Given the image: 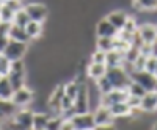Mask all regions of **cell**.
Here are the masks:
<instances>
[{"instance_id": "1", "label": "cell", "mask_w": 157, "mask_h": 130, "mask_svg": "<svg viewBox=\"0 0 157 130\" xmlns=\"http://www.w3.org/2000/svg\"><path fill=\"white\" fill-rule=\"evenodd\" d=\"M33 110L30 108H22L16 110V113L8 118L6 121V128L8 130H32V122H33Z\"/></svg>"}, {"instance_id": "2", "label": "cell", "mask_w": 157, "mask_h": 130, "mask_svg": "<svg viewBox=\"0 0 157 130\" xmlns=\"http://www.w3.org/2000/svg\"><path fill=\"white\" fill-rule=\"evenodd\" d=\"M6 77H8V80H10L13 89H17V88L25 86V79H27V68H25L24 60L11 61V66H10V71H8Z\"/></svg>"}, {"instance_id": "3", "label": "cell", "mask_w": 157, "mask_h": 130, "mask_svg": "<svg viewBox=\"0 0 157 130\" xmlns=\"http://www.w3.org/2000/svg\"><path fill=\"white\" fill-rule=\"evenodd\" d=\"M105 77L109 79V82L112 83L113 88L124 89V88H127V85L130 83V75H129V72H127L123 66L107 68Z\"/></svg>"}, {"instance_id": "4", "label": "cell", "mask_w": 157, "mask_h": 130, "mask_svg": "<svg viewBox=\"0 0 157 130\" xmlns=\"http://www.w3.org/2000/svg\"><path fill=\"white\" fill-rule=\"evenodd\" d=\"M130 75V80L138 83L140 86L145 88V91H157V77L148 71H132L129 74Z\"/></svg>"}, {"instance_id": "5", "label": "cell", "mask_w": 157, "mask_h": 130, "mask_svg": "<svg viewBox=\"0 0 157 130\" xmlns=\"http://www.w3.org/2000/svg\"><path fill=\"white\" fill-rule=\"evenodd\" d=\"M27 50H29V44L27 43H21V41L10 39V43L6 44V47L3 49L2 54L10 61H19V60H24L25 54H27Z\"/></svg>"}, {"instance_id": "6", "label": "cell", "mask_w": 157, "mask_h": 130, "mask_svg": "<svg viewBox=\"0 0 157 130\" xmlns=\"http://www.w3.org/2000/svg\"><path fill=\"white\" fill-rule=\"evenodd\" d=\"M33 97H35L33 91L29 89L27 86H22V88H17V89L13 91V96H11L10 100L14 103L17 108H25L33 102Z\"/></svg>"}, {"instance_id": "7", "label": "cell", "mask_w": 157, "mask_h": 130, "mask_svg": "<svg viewBox=\"0 0 157 130\" xmlns=\"http://www.w3.org/2000/svg\"><path fill=\"white\" fill-rule=\"evenodd\" d=\"M129 97V93L127 89H120V88H113L112 91L105 94H101V100H99V105H104V107H110L113 103H118V102H126Z\"/></svg>"}, {"instance_id": "8", "label": "cell", "mask_w": 157, "mask_h": 130, "mask_svg": "<svg viewBox=\"0 0 157 130\" xmlns=\"http://www.w3.org/2000/svg\"><path fill=\"white\" fill-rule=\"evenodd\" d=\"M64 96V86L63 85H57L54 88V91L50 93L49 99H47V108H49V114H61V100Z\"/></svg>"}, {"instance_id": "9", "label": "cell", "mask_w": 157, "mask_h": 130, "mask_svg": "<svg viewBox=\"0 0 157 130\" xmlns=\"http://www.w3.org/2000/svg\"><path fill=\"white\" fill-rule=\"evenodd\" d=\"M24 9L25 13L29 14L30 20H36V22H44L49 16V8L44 5V3H38V2H33V3H27L24 5Z\"/></svg>"}, {"instance_id": "10", "label": "cell", "mask_w": 157, "mask_h": 130, "mask_svg": "<svg viewBox=\"0 0 157 130\" xmlns=\"http://www.w3.org/2000/svg\"><path fill=\"white\" fill-rule=\"evenodd\" d=\"M75 127V130H93L96 122H94V116L91 111L86 113H75L69 118Z\"/></svg>"}, {"instance_id": "11", "label": "cell", "mask_w": 157, "mask_h": 130, "mask_svg": "<svg viewBox=\"0 0 157 130\" xmlns=\"http://www.w3.org/2000/svg\"><path fill=\"white\" fill-rule=\"evenodd\" d=\"M138 36L141 38L143 44H152L155 39H157V27L154 24H141L138 25Z\"/></svg>"}, {"instance_id": "12", "label": "cell", "mask_w": 157, "mask_h": 130, "mask_svg": "<svg viewBox=\"0 0 157 130\" xmlns=\"http://www.w3.org/2000/svg\"><path fill=\"white\" fill-rule=\"evenodd\" d=\"M116 35H118V30L105 17H102L96 24V38H115Z\"/></svg>"}, {"instance_id": "13", "label": "cell", "mask_w": 157, "mask_h": 130, "mask_svg": "<svg viewBox=\"0 0 157 130\" xmlns=\"http://www.w3.org/2000/svg\"><path fill=\"white\" fill-rule=\"evenodd\" d=\"M94 116V122L96 125H102V124H113L115 118L110 111L109 107H104V105H98V108L93 111Z\"/></svg>"}, {"instance_id": "14", "label": "cell", "mask_w": 157, "mask_h": 130, "mask_svg": "<svg viewBox=\"0 0 157 130\" xmlns=\"http://www.w3.org/2000/svg\"><path fill=\"white\" fill-rule=\"evenodd\" d=\"M140 108L143 110V113H152L157 110V91H148L141 97Z\"/></svg>"}, {"instance_id": "15", "label": "cell", "mask_w": 157, "mask_h": 130, "mask_svg": "<svg viewBox=\"0 0 157 130\" xmlns=\"http://www.w3.org/2000/svg\"><path fill=\"white\" fill-rule=\"evenodd\" d=\"M127 17H129V14L127 13H124V11H121V9H116V11H112V13H109V14L105 16V19L113 25V27L120 32L124 25H126V22H127Z\"/></svg>"}, {"instance_id": "16", "label": "cell", "mask_w": 157, "mask_h": 130, "mask_svg": "<svg viewBox=\"0 0 157 130\" xmlns=\"http://www.w3.org/2000/svg\"><path fill=\"white\" fill-rule=\"evenodd\" d=\"M107 72V64H102V63H88V66H86V75L90 77L93 82L102 79L104 75H105Z\"/></svg>"}, {"instance_id": "17", "label": "cell", "mask_w": 157, "mask_h": 130, "mask_svg": "<svg viewBox=\"0 0 157 130\" xmlns=\"http://www.w3.org/2000/svg\"><path fill=\"white\" fill-rule=\"evenodd\" d=\"M25 33L29 35V38H30V41H35V39H38V38H41V35H43V30H44V25H43V22H36V20H30L27 25H25Z\"/></svg>"}, {"instance_id": "18", "label": "cell", "mask_w": 157, "mask_h": 130, "mask_svg": "<svg viewBox=\"0 0 157 130\" xmlns=\"http://www.w3.org/2000/svg\"><path fill=\"white\" fill-rule=\"evenodd\" d=\"M113 118H130V111H132V108H130L127 105V102H118V103H113V105L109 107Z\"/></svg>"}, {"instance_id": "19", "label": "cell", "mask_w": 157, "mask_h": 130, "mask_svg": "<svg viewBox=\"0 0 157 130\" xmlns=\"http://www.w3.org/2000/svg\"><path fill=\"white\" fill-rule=\"evenodd\" d=\"M16 110H17V107L11 100L0 99V121H6L8 118H11L16 113Z\"/></svg>"}, {"instance_id": "20", "label": "cell", "mask_w": 157, "mask_h": 130, "mask_svg": "<svg viewBox=\"0 0 157 130\" xmlns=\"http://www.w3.org/2000/svg\"><path fill=\"white\" fill-rule=\"evenodd\" d=\"M10 39H14V41H21V43H30V38L29 35L25 33V28L24 27H19V25H14V24H11V27H10Z\"/></svg>"}, {"instance_id": "21", "label": "cell", "mask_w": 157, "mask_h": 130, "mask_svg": "<svg viewBox=\"0 0 157 130\" xmlns=\"http://www.w3.org/2000/svg\"><path fill=\"white\" fill-rule=\"evenodd\" d=\"M105 64H107V68L123 66V64H124V54H121V52H118V50H110V52H107Z\"/></svg>"}, {"instance_id": "22", "label": "cell", "mask_w": 157, "mask_h": 130, "mask_svg": "<svg viewBox=\"0 0 157 130\" xmlns=\"http://www.w3.org/2000/svg\"><path fill=\"white\" fill-rule=\"evenodd\" d=\"M50 118L49 113H41L35 111L33 113V122H32V130H46L47 121Z\"/></svg>"}, {"instance_id": "23", "label": "cell", "mask_w": 157, "mask_h": 130, "mask_svg": "<svg viewBox=\"0 0 157 130\" xmlns=\"http://www.w3.org/2000/svg\"><path fill=\"white\" fill-rule=\"evenodd\" d=\"M137 11H157V0H132Z\"/></svg>"}, {"instance_id": "24", "label": "cell", "mask_w": 157, "mask_h": 130, "mask_svg": "<svg viewBox=\"0 0 157 130\" xmlns=\"http://www.w3.org/2000/svg\"><path fill=\"white\" fill-rule=\"evenodd\" d=\"M13 91H14V89H13V86H11V83L8 80V77L2 75V77H0V99L10 100L11 96H13Z\"/></svg>"}, {"instance_id": "25", "label": "cell", "mask_w": 157, "mask_h": 130, "mask_svg": "<svg viewBox=\"0 0 157 130\" xmlns=\"http://www.w3.org/2000/svg\"><path fill=\"white\" fill-rule=\"evenodd\" d=\"M10 27H11V22H2L0 20V52H3V49L10 43V36H8Z\"/></svg>"}, {"instance_id": "26", "label": "cell", "mask_w": 157, "mask_h": 130, "mask_svg": "<svg viewBox=\"0 0 157 130\" xmlns=\"http://www.w3.org/2000/svg\"><path fill=\"white\" fill-rule=\"evenodd\" d=\"M63 86H64V94H66L68 97H71V99L74 100L75 96H77V93H78L80 83L75 82V80L72 79V80H69V82H66V83H63Z\"/></svg>"}, {"instance_id": "27", "label": "cell", "mask_w": 157, "mask_h": 130, "mask_svg": "<svg viewBox=\"0 0 157 130\" xmlns=\"http://www.w3.org/2000/svg\"><path fill=\"white\" fill-rule=\"evenodd\" d=\"M30 22V17H29V14L25 13V9L24 8H21V9H17L16 13H14V19H13V24L14 25H19V27H25Z\"/></svg>"}, {"instance_id": "28", "label": "cell", "mask_w": 157, "mask_h": 130, "mask_svg": "<svg viewBox=\"0 0 157 130\" xmlns=\"http://www.w3.org/2000/svg\"><path fill=\"white\" fill-rule=\"evenodd\" d=\"M63 121H64V118L61 114H50L47 125H46V130H60Z\"/></svg>"}, {"instance_id": "29", "label": "cell", "mask_w": 157, "mask_h": 130, "mask_svg": "<svg viewBox=\"0 0 157 130\" xmlns=\"http://www.w3.org/2000/svg\"><path fill=\"white\" fill-rule=\"evenodd\" d=\"M96 49L105 52V54L113 50V38H98L96 39Z\"/></svg>"}, {"instance_id": "30", "label": "cell", "mask_w": 157, "mask_h": 130, "mask_svg": "<svg viewBox=\"0 0 157 130\" xmlns=\"http://www.w3.org/2000/svg\"><path fill=\"white\" fill-rule=\"evenodd\" d=\"M127 93L130 94V96H137V97H143L146 94V91H145V88L143 86H140L138 83H135V82H132L130 80V83L127 85Z\"/></svg>"}, {"instance_id": "31", "label": "cell", "mask_w": 157, "mask_h": 130, "mask_svg": "<svg viewBox=\"0 0 157 130\" xmlns=\"http://www.w3.org/2000/svg\"><path fill=\"white\" fill-rule=\"evenodd\" d=\"M96 86H98V89H99V93H101V94H105V93H109V91L113 89L112 83L109 82V79H107L105 75H104L102 79L96 80Z\"/></svg>"}, {"instance_id": "32", "label": "cell", "mask_w": 157, "mask_h": 130, "mask_svg": "<svg viewBox=\"0 0 157 130\" xmlns=\"http://www.w3.org/2000/svg\"><path fill=\"white\" fill-rule=\"evenodd\" d=\"M14 13H16V11H13L10 6H6V5L3 3V8H2V11H0V20H2V22H11V24H13Z\"/></svg>"}, {"instance_id": "33", "label": "cell", "mask_w": 157, "mask_h": 130, "mask_svg": "<svg viewBox=\"0 0 157 130\" xmlns=\"http://www.w3.org/2000/svg\"><path fill=\"white\" fill-rule=\"evenodd\" d=\"M105 57H107L105 52H102L99 49H94V52L90 57V61L91 63H102V64H105Z\"/></svg>"}, {"instance_id": "34", "label": "cell", "mask_w": 157, "mask_h": 130, "mask_svg": "<svg viewBox=\"0 0 157 130\" xmlns=\"http://www.w3.org/2000/svg\"><path fill=\"white\" fill-rule=\"evenodd\" d=\"M10 66H11V61L0 52V75H6L10 71Z\"/></svg>"}, {"instance_id": "35", "label": "cell", "mask_w": 157, "mask_h": 130, "mask_svg": "<svg viewBox=\"0 0 157 130\" xmlns=\"http://www.w3.org/2000/svg\"><path fill=\"white\" fill-rule=\"evenodd\" d=\"M155 66H157V58L152 57V55L148 57V58H146V64H145V71L154 74V72H155ZM154 75H155V74H154Z\"/></svg>"}, {"instance_id": "36", "label": "cell", "mask_w": 157, "mask_h": 130, "mask_svg": "<svg viewBox=\"0 0 157 130\" xmlns=\"http://www.w3.org/2000/svg\"><path fill=\"white\" fill-rule=\"evenodd\" d=\"M127 105L130 107V108H140V102H141V97H137V96H130L129 94V97H127Z\"/></svg>"}, {"instance_id": "37", "label": "cell", "mask_w": 157, "mask_h": 130, "mask_svg": "<svg viewBox=\"0 0 157 130\" xmlns=\"http://www.w3.org/2000/svg\"><path fill=\"white\" fill-rule=\"evenodd\" d=\"M60 130H75V127H74V124H72V121H71L69 118H64V121H63Z\"/></svg>"}, {"instance_id": "38", "label": "cell", "mask_w": 157, "mask_h": 130, "mask_svg": "<svg viewBox=\"0 0 157 130\" xmlns=\"http://www.w3.org/2000/svg\"><path fill=\"white\" fill-rule=\"evenodd\" d=\"M93 130H116L113 124H102V125H94Z\"/></svg>"}, {"instance_id": "39", "label": "cell", "mask_w": 157, "mask_h": 130, "mask_svg": "<svg viewBox=\"0 0 157 130\" xmlns=\"http://www.w3.org/2000/svg\"><path fill=\"white\" fill-rule=\"evenodd\" d=\"M151 55L157 58V39H155V41L151 44Z\"/></svg>"}, {"instance_id": "40", "label": "cell", "mask_w": 157, "mask_h": 130, "mask_svg": "<svg viewBox=\"0 0 157 130\" xmlns=\"http://www.w3.org/2000/svg\"><path fill=\"white\" fill-rule=\"evenodd\" d=\"M2 8H3V0H0V11H2Z\"/></svg>"}, {"instance_id": "41", "label": "cell", "mask_w": 157, "mask_h": 130, "mask_svg": "<svg viewBox=\"0 0 157 130\" xmlns=\"http://www.w3.org/2000/svg\"><path fill=\"white\" fill-rule=\"evenodd\" d=\"M151 130H157V122H155V124L152 125V128H151Z\"/></svg>"}, {"instance_id": "42", "label": "cell", "mask_w": 157, "mask_h": 130, "mask_svg": "<svg viewBox=\"0 0 157 130\" xmlns=\"http://www.w3.org/2000/svg\"><path fill=\"white\" fill-rule=\"evenodd\" d=\"M154 74H155V77H157V66H155V72H154Z\"/></svg>"}, {"instance_id": "43", "label": "cell", "mask_w": 157, "mask_h": 130, "mask_svg": "<svg viewBox=\"0 0 157 130\" xmlns=\"http://www.w3.org/2000/svg\"><path fill=\"white\" fill-rule=\"evenodd\" d=\"M155 27H157V25H155Z\"/></svg>"}, {"instance_id": "44", "label": "cell", "mask_w": 157, "mask_h": 130, "mask_svg": "<svg viewBox=\"0 0 157 130\" xmlns=\"http://www.w3.org/2000/svg\"><path fill=\"white\" fill-rule=\"evenodd\" d=\"M0 77H2V75H0Z\"/></svg>"}]
</instances>
